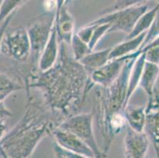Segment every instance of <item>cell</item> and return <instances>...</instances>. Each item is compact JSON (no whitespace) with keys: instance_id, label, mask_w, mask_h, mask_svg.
Wrapping results in <instances>:
<instances>
[{"instance_id":"cell-3","label":"cell","mask_w":159,"mask_h":158,"mask_svg":"<svg viewBox=\"0 0 159 158\" xmlns=\"http://www.w3.org/2000/svg\"><path fill=\"white\" fill-rule=\"evenodd\" d=\"M142 53L139 50L129 55L117 78L106 88L98 85L96 91L97 124L104 142L106 138L109 120L126 108L128 81L135 59Z\"/></svg>"},{"instance_id":"cell-18","label":"cell","mask_w":159,"mask_h":158,"mask_svg":"<svg viewBox=\"0 0 159 158\" xmlns=\"http://www.w3.org/2000/svg\"><path fill=\"white\" fill-rule=\"evenodd\" d=\"M110 48H107L105 50L99 51L96 52H91L86 55L85 57L82 58L79 62L84 66L85 69L88 71V70H96L99 68L102 67L108 63V56L111 52Z\"/></svg>"},{"instance_id":"cell-19","label":"cell","mask_w":159,"mask_h":158,"mask_svg":"<svg viewBox=\"0 0 159 158\" xmlns=\"http://www.w3.org/2000/svg\"><path fill=\"white\" fill-rule=\"evenodd\" d=\"M144 63H145V53L142 52L141 54L137 57V59H135L134 65L132 66V69H131V74H130L129 77V81H128V91H127L126 105L128 104L130 97H131L134 91L139 86L142 72H143V70Z\"/></svg>"},{"instance_id":"cell-15","label":"cell","mask_w":159,"mask_h":158,"mask_svg":"<svg viewBox=\"0 0 159 158\" xmlns=\"http://www.w3.org/2000/svg\"><path fill=\"white\" fill-rule=\"evenodd\" d=\"M145 105L139 107L128 104L124 108V113L128 126L135 132L143 133L145 130Z\"/></svg>"},{"instance_id":"cell-23","label":"cell","mask_w":159,"mask_h":158,"mask_svg":"<svg viewBox=\"0 0 159 158\" xmlns=\"http://www.w3.org/2000/svg\"><path fill=\"white\" fill-rule=\"evenodd\" d=\"M157 37H159V8L157 10L155 17H154V21H153L152 25L150 26V29L147 31L145 39H144L143 42L139 50L141 51L142 49L144 48L146 46L148 45L149 43H151Z\"/></svg>"},{"instance_id":"cell-14","label":"cell","mask_w":159,"mask_h":158,"mask_svg":"<svg viewBox=\"0 0 159 158\" xmlns=\"http://www.w3.org/2000/svg\"><path fill=\"white\" fill-rule=\"evenodd\" d=\"M110 28L111 25L108 24H88L83 28H81V29H79L76 34L82 41L87 44L89 51L92 52L98 40L102 38L107 32H109Z\"/></svg>"},{"instance_id":"cell-4","label":"cell","mask_w":159,"mask_h":158,"mask_svg":"<svg viewBox=\"0 0 159 158\" xmlns=\"http://www.w3.org/2000/svg\"><path fill=\"white\" fill-rule=\"evenodd\" d=\"M144 1H139L135 5L115 12L102 14L89 25L108 24L111 25L109 32H123L127 36L132 31L135 24L142 16L148 11V6Z\"/></svg>"},{"instance_id":"cell-8","label":"cell","mask_w":159,"mask_h":158,"mask_svg":"<svg viewBox=\"0 0 159 158\" xmlns=\"http://www.w3.org/2000/svg\"><path fill=\"white\" fill-rule=\"evenodd\" d=\"M145 114V130L151 138L156 154L159 158V90L156 88L152 95L148 97Z\"/></svg>"},{"instance_id":"cell-9","label":"cell","mask_w":159,"mask_h":158,"mask_svg":"<svg viewBox=\"0 0 159 158\" xmlns=\"http://www.w3.org/2000/svg\"><path fill=\"white\" fill-rule=\"evenodd\" d=\"M51 134L56 140V144L63 150L89 158H96L90 148L71 133L56 127Z\"/></svg>"},{"instance_id":"cell-22","label":"cell","mask_w":159,"mask_h":158,"mask_svg":"<svg viewBox=\"0 0 159 158\" xmlns=\"http://www.w3.org/2000/svg\"><path fill=\"white\" fill-rule=\"evenodd\" d=\"M22 89V85L11 79L6 74L0 72V94H11Z\"/></svg>"},{"instance_id":"cell-13","label":"cell","mask_w":159,"mask_h":158,"mask_svg":"<svg viewBox=\"0 0 159 158\" xmlns=\"http://www.w3.org/2000/svg\"><path fill=\"white\" fill-rule=\"evenodd\" d=\"M58 37L56 33V25H53L51 35L49 40L44 49L42 55L40 56L38 62L39 71L44 72L52 67L57 60L59 55V47H58Z\"/></svg>"},{"instance_id":"cell-10","label":"cell","mask_w":159,"mask_h":158,"mask_svg":"<svg viewBox=\"0 0 159 158\" xmlns=\"http://www.w3.org/2000/svg\"><path fill=\"white\" fill-rule=\"evenodd\" d=\"M66 2L65 1H58L55 25L59 42H63L66 45L70 46L72 37L74 36L75 21L68 11Z\"/></svg>"},{"instance_id":"cell-33","label":"cell","mask_w":159,"mask_h":158,"mask_svg":"<svg viewBox=\"0 0 159 158\" xmlns=\"http://www.w3.org/2000/svg\"><path fill=\"white\" fill-rule=\"evenodd\" d=\"M146 158H150V157H148V156H146Z\"/></svg>"},{"instance_id":"cell-6","label":"cell","mask_w":159,"mask_h":158,"mask_svg":"<svg viewBox=\"0 0 159 158\" xmlns=\"http://www.w3.org/2000/svg\"><path fill=\"white\" fill-rule=\"evenodd\" d=\"M56 11L46 12L38 16L27 25L26 31L31 46V54L34 62L40 59L49 40L56 19Z\"/></svg>"},{"instance_id":"cell-26","label":"cell","mask_w":159,"mask_h":158,"mask_svg":"<svg viewBox=\"0 0 159 158\" xmlns=\"http://www.w3.org/2000/svg\"><path fill=\"white\" fill-rule=\"evenodd\" d=\"M14 13H15V11L13 12L12 14H10V15L8 16L1 24H0V52H1V43H2V38H3V36L4 34H5L6 31L7 30V28H8V25H9L11 19H12L13 17H14Z\"/></svg>"},{"instance_id":"cell-5","label":"cell","mask_w":159,"mask_h":158,"mask_svg":"<svg viewBox=\"0 0 159 158\" xmlns=\"http://www.w3.org/2000/svg\"><path fill=\"white\" fill-rule=\"evenodd\" d=\"M93 111L90 113L77 114L73 116L62 120L57 127L66 130L79 138L85 144L90 148L94 153L96 158H105L102 149L98 146L93 130Z\"/></svg>"},{"instance_id":"cell-2","label":"cell","mask_w":159,"mask_h":158,"mask_svg":"<svg viewBox=\"0 0 159 158\" xmlns=\"http://www.w3.org/2000/svg\"><path fill=\"white\" fill-rule=\"evenodd\" d=\"M52 111L38 101H30L21 120L0 139L1 158H29L40 140L57 126Z\"/></svg>"},{"instance_id":"cell-16","label":"cell","mask_w":159,"mask_h":158,"mask_svg":"<svg viewBox=\"0 0 159 158\" xmlns=\"http://www.w3.org/2000/svg\"><path fill=\"white\" fill-rule=\"evenodd\" d=\"M147 33V32L142 33L135 38L131 39V40H124V42L119 43L118 45L111 49L109 56H108L109 61L124 57V56L131 54L133 52H137L139 49L140 46L142 45L143 42Z\"/></svg>"},{"instance_id":"cell-29","label":"cell","mask_w":159,"mask_h":158,"mask_svg":"<svg viewBox=\"0 0 159 158\" xmlns=\"http://www.w3.org/2000/svg\"><path fill=\"white\" fill-rule=\"evenodd\" d=\"M6 131V124L5 120L0 122V139L2 138L5 134Z\"/></svg>"},{"instance_id":"cell-30","label":"cell","mask_w":159,"mask_h":158,"mask_svg":"<svg viewBox=\"0 0 159 158\" xmlns=\"http://www.w3.org/2000/svg\"><path fill=\"white\" fill-rule=\"evenodd\" d=\"M54 150H55V155H56V158H66L64 156L61 154L59 150L57 149L56 145H54Z\"/></svg>"},{"instance_id":"cell-24","label":"cell","mask_w":159,"mask_h":158,"mask_svg":"<svg viewBox=\"0 0 159 158\" xmlns=\"http://www.w3.org/2000/svg\"><path fill=\"white\" fill-rule=\"evenodd\" d=\"M24 2L22 1H2L0 8V24L13 12L17 11L18 7Z\"/></svg>"},{"instance_id":"cell-20","label":"cell","mask_w":159,"mask_h":158,"mask_svg":"<svg viewBox=\"0 0 159 158\" xmlns=\"http://www.w3.org/2000/svg\"><path fill=\"white\" fill-rule=\"evenodd\" d=\"M158 8L159 3H157L154 8L151 9V10H148L136 22L135 27L133 28L132 31L127 36L125 40L135 38V37L139 36L142 33L148 31L150 29L151 25H152L153 21H154V17H155Z\"/></svg>"},{"instance_id":"cell-28","label":"cell","mask_w":159,"mask_h":158,"mask_svg":"<svg viewBox=\"0 0 159 158\" xmlns=\"http://www.w3.org/2000/svg\"><path fill=\"white\" fill-rule=\"evenodd\" d=\"M157 46H159V37H157V38L154 39V40H153L151 43H150L148 44V45L146 46L144 48L142 49L140 52H143V50H145V49H147V48H150V47H157Z\"/></svg>"},{"instance_id":"cell-32","label":"cell","mask_w":159,"mask_h":158,"mask_svg":"<svg viewBox=\"0 0 159 158\" xmlns=\"http://www.w3.org/2000/svg\"><path fill=\"white\" fill-rule=\"evenodd\" d=\"M2 1H0V8H1V6H2Z\"/></svg>"},{"instance_id":"cell-21","label":"cell","mask_w":159,"mask_h":158,"mask_svg":"<svg viewBox=\"0 0 159 158\" xmlns=\"http://www.w3.org/2000/svg\"><path fill=\"white\" fill-rule=\"evenodd\" d=\"M70 47H71L73 57L75 58V60L77 61L81 60L86 55L91 53L87 44L82 41L78 37L77 34H74L73 37H72L71 43H70Z\"/></svg>"},{"instance_id":"cell-12","label":"cell","mask_w":159,"mask_h":158,"mask_svg":"<svg viewBox=\"0 0 159 158\" xmlns=\"http://www.w3.org/2000/svg\"><path fill=\"white\" fill-rule=\"evenodd\" d=\"M149 148V138L146 133L135 132L127 125L124 138L125 158H146Z\"/></svg>"},{"instance_id":"cell-17","label":"cell","mask_w":159,"mask_h":158,"mask_svg":"<svg viewBox=\"0 0 159 158\" xmlns=\"http://www.w3.org/2000/svg\"><path fill=\"white\" fill-rule=\"evenodd\" d=\"M159 77V66L145 62L139 86L145 91L148 97L153 94L154 85Z\"/></svg>"},{"instance_id":"cell-31","label":"cell","mask_w":159,"mask_h":158,"mask_svg":"<svg viewBox=\"0 0 159 158\" xmlns=\"http://www.w3.org/2000/svg\"><path fill=\"white\" fill-rule=\"evenodd\" d=\"M10 94H0V104L2 102H3L4 100L9 96Z\"/></svg>"},{"instance_id":"cell-7","label":"cell","mask_w":159,"mask_h":158,"mask_svg":"<svg viewBox=\"0 0 159 158\" xmlns=\"http://www.w3.org/2000/svg\"><path fill=\"white\" fill-rule=\"evenodd\" d=\"M8 59L18 63L26 61L31 55V46L26 29L18 27L6 31L1 43V52Z\"/></svg>"},{"instance_id":"cell-11","label":"cell","mask_w":159,"mask_h":158,"mask_svg":"<svg viewBox=\"0 0 159 158\" xmlns=\"http://www.w3.org/2000/svg\"><path fill=\"white\" fill-rule=\"evenodd\" d=\"M128 56L108 61V63L102 67L91 72L90 82L94 85L106 88L110 85L119 76L124 63L128 59Z\"/></svg>"},{"instance_id":"cell-1","label":"cell","mask_w":159,"mask_h":158,"mask_svg":"<svg viewBox=\"0 0 159 158\" xmlns=\"http://www.w3.org/2000/svg\"><path fill=\"white\" fill-rule=\"evenodd\" d=\"M60 44L54 66L46 71L30 75L26 85L40 89L46 106L54 115L59 113L66 120L77 115L93 84L84 66L69 53V46L63 42Z\"/></svg>"},{"instance_id":"cell-27","label":"cell","mask_w":159,"mask_h":158,"mask_svg":"<svg viewBox=\"0 0 159 158\" xmlns=\"http://www.w3.org/2000/svg\"><path fill=\"white\" fill-rule=\"evenodd\" d=\"M55 145L56 146V147H57V149L59 150V151L61 153V154L63 155V156H64L66 158H89L86 156H82V155H79V154H76V153H70V152L66 151V150H63V149H61L60 147H59L56 143H55Z\"/></svg>"},{"instance_id":"cell-25","label":"cell","mask_w":159,"mask_h":158,"mask_svg":"<svg viewBox=\"0 0 159 158\" xmlns=\"http://www.w3.org/2000/svg\"><path fill=\"white\" fill-rule=\"evenodd\" d=\"M142 52L145 53V62L159 66V46L145 49Z\"/></svg>"}]
</instances>
